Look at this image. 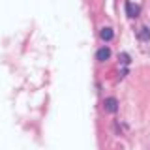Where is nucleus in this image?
Listing matches in <instances>:
<instances>
[{"instance_id": "obj_1", "label": "nucleus", "mask_w": 150, "mask_h": 150, "mask_svg": "<svg viewBox=\"0 0 150 150\" xmlns=\"http://www.w3.org/2000/svg\"><path fill=\"white\" fill-rule=\"evenodd\" d=\"M103 107H105L107 112H116L118 111V101H116V98H107L103 101Z\"/></svg>"}, {"instance_id": "obj_2", "label": "nucleus", "mask_w": 150, "mask_h": 150, "mask_svg": "<svg viewBox=\"0 0 150 150\" xmlns=\"http://www.w3.org/2000/svg\"><path fill=\"white\" fill-rule=\"evenodd\" d=\"M126 11H128V15L133 19L139 15V6L137 4H131V2H126Z\"/></svg>"}, {"instance_id": "obj_5", "label": "nucleus", "mask_w": 150, "mask_h": 150, "mask_svg": "<svg viewBox=\"0 0 150 150\" xmlns=\"http://www.w3.org/2000/svg\"><path fill=\"white\" fill-rule=\"evenodd\" d=\"M139 38H141V40H148V38H150V30H148L146 26H143V28H141Z\"/></svg>"}, {"instance_id": "obj_3", "label": "nucleus", "mask_w": 150, "mask_h": 150, "mask_svg": "<svg viewBox=\"0 0 150 150\" xmlns=\"http://www.w3.org/2000/svg\"><path fill=\"white\" fill-rule=\"evenodd\" d=\"M109 56H111V51H109V47H101V49L96 53V58L100 60V62H103V60H107Z\"/></svg>"}, {"instance_id": "obj_6", "label": "nucleus", "mask_w": 150, "mask_h": 150, "mask_svg": "<svg viewBox=\"0 0 150 150\" xmlns=\"http://www.w3.org/2000/svg\"><path fill=\"white\" fill-rule=\"evenodd\" d=\"M120 58H122V62H124V64H128V62H129V56L126 54V53H122V54H120Z\"/></svg>"}, {"instance_id": "obj_4", "label": "nucleus", "mask_w": 150, "mask_h": 150, "mask_svg": "<svg viewBox=\"0 0 150 150\" xmlns=\"http://www.w3.org/2000/svg\"><path fill=\"white\" fill-rule=\"evenodd\" d=\"M100 36H101V40H103V41H109V40H112L115 32H112V28H103V30L100 32Z\"/></svg>"}]
</instances>
